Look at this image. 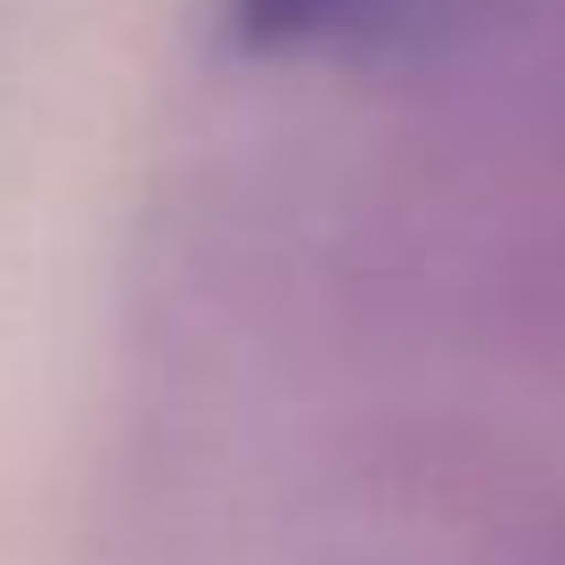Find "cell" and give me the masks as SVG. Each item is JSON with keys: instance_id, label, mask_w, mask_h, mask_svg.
<instances>
[{"instance_id": "6da1fadb", "label": "cell", "mask_w": 565, "mask_h": 565, "mask_svg": "<svg viewBox=\"0 0 565 565\" xmlns=\"http://www.w3.org/2000/svg\"><path fill=\"white\" fill-rule=\"evenodd\" d=\"M411 0H222L230 33L246 50H328V42H369L402 25Z\"/></svg>"}]
</instances>
